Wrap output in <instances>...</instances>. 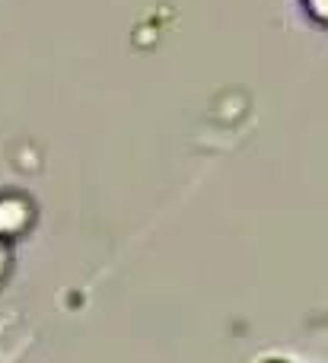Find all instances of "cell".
<instances>
[{
  "mask_svg": "<svg viewBox=\"0 0 328 363\" xmlns=\"http://www.w3.org/2000/svg\"><path fill=\"white\" fill-rule=\"evenodd\" d=\"M32 223V204L23 194H4L0 198V239L23 236Z\"/></svg>",
  "mask_w": 328,
  "mask_h": 363,
  "instance_id": "cell-1",
  "label": "cell"
},
{
  "mask_svg": "<svg viewBox=\"0 0 328 363\" xmlns=\"http://www.w3.org/2000/svg\"><path fill=\"white\" fill-rule=\"evenodd\" d=\"M10 271V249H6V239H0V281L6 277Z\"/></svg>",
  "mask_w": 328,
  "mask_h": 363,
  "instance_id": "cell-2",
  "label": "cell"
}]
</instances>
